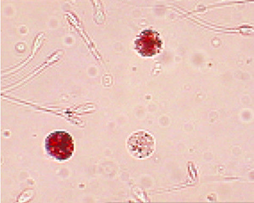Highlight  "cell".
Wrapping results in <instances>:
<instances>
[{
	"label": "cell",
	"instance_id": "obj_1",
	"mask_svg": "<svg viewBox=\"0 0 254 203\" xmlns=\"http://www.w3.org/2000/svg\"><path fill=\"white\" fill-rule=\"evenodd\" d=\"M48 155L59 161L68 160L73 154L74 145L71 135L64 131L50 134L46 140Z\"/></svg>",
	"mask_w": 254,
	"mask_h": 203
},
{
	"label": "cell",
	"instance_id": "obj_3",
	"mask_svg": "<svg viewBox=\"0 0 254 203\" xmlns=\"http://www.w3.org/2000/svg\"><path fill=\"white\" fill-rule=\"evenodd\" d=\"M144 36H142V38L139 41V45L138 47L146 45L143 50H141L142 52L146 51L147 47H149L150 55L154 54L158 49V47H161V41L157 38V35L150 31L148 33H144Z\"/></svg>",
	"mask_w": 254,
	"mask_h": 203
},
{
	"label": "cell",
	"instance_id": "obj_2",
	"mask_svg": "<svg viewBox=\"0 0 254 203\" xmlns=\"http://www.w3.org/2000/svg\"><path fill=\"white\" fill-rule=\"evenodd\" d=\"M127 145L130 153L138 159L148 158L155 149L154 137L143 131L134 133L130 136Z\"/></svg>",
	"mask_w": 254,
	"mask_h": 203
}]
</instances>
